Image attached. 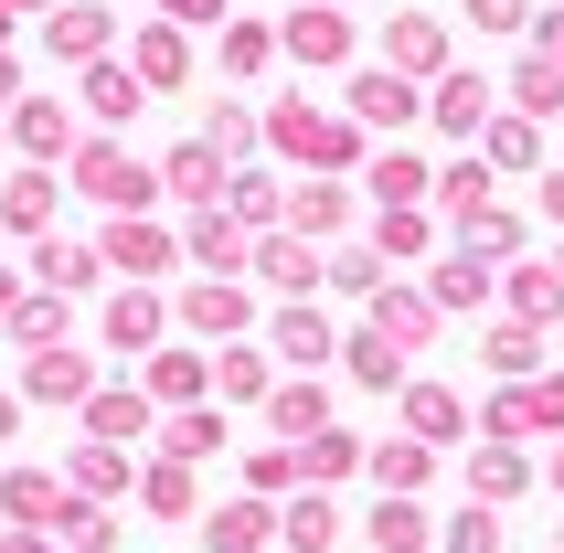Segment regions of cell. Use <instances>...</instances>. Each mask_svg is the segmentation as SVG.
I'll return each mask as SVG.
<instances>
[{
  "label": "cell",
  "instance_id": "6da1fadb",
  "mask_svg": "<svg viewBox=\"0 0 564 553\" xmlns=\"http://www.w3.org/2000/svg\"><path fill=\"white\" fill-rule=\"evenodd\" d=\"M64 192H86V203H107V224H118V214H150L160 171H139V160H128L118 139H86V150L64 160Z\"/></svg>",
  "mask_w": 564,
  "mask_h": 553
},
{
  "label": "cell",
  "instance_id": "7a4b0ae2",
  "mask_svg": "<svg viewBox=\"0 0 564 553\" xmlns=\"http://www.w3.org/2000/svg\"><path fill=\"white\" fill-rule=\"evenodd\" d=\"M11 394H22L32 415H54V404H75V415H86V394H96V362L75 351V340H64V351H22Z\"/></svg>",
  "mask_w": 564,
  "mask_h": 553
},
{
  "label": "cell",
  "instance_id": "3957f363",
  "mask_svg": "<svg viewBox=\"0 0 564 553\" xmlns=\"http://www.w3.org/2000/svg\"><path fill=\"white\" fill-rule=\"evenodd\" d=\"M0 128H11V160H22V171H64V160L86 150V139H75V118H64L54 96H22Z\"/></svg>",
  "mask_w": 564,
  "mask_h": 553
},
{
  "label": "cell",
  "instance_id": "277c9868",
  "mask_svg": "<svg viewBox=\"0 0 564 553\" xmlns=\"http://www.w3.org/2000/svg\"><path fill=\"white\" fill-rule=\"evenodd\" d=\"M86 436L139 458V436H160V404L139 394V383H96V394H86Z\"/></svg>",
  "mask_w": 564,
  "mask_h": 553
},
{
  "label": "cell",
  "instance_id": "5b68a950",
  "mask_svg": "<svg viewBox=\"0 0 564 553\" xmlns=\"http://www.w3.org/2000/svg\"><path fill=\"white\" fill-rule=\"evenodd\" d=\"M54 203H64L54 171H11V182H0V246H43V235H54Z\"/></svg>",
  "mask_w": 564,
  "mask_h": 553
},
{
  "label": "cell",
  "instance_id": "8992f818",
  "mask_svg": "<svg viewBox=\"0 0 564 553\" xmlns=\"http://www.w3.org/2000/svg\"><path fill=\"white\" fill-rule=\"evenodd\" d=\"M43 54H54V64H75V75H86V64H107V54H118V22H107L96 0H64L54 22H43Z\"/></svg>",
  "mask_w": 564,
  "mask_h": 553
},
{
  "label": "cell",
  "instance_id": "52a82bcc",
  "mask_svg": "<svg viewBox=\"0 0 564 553\" xmlns=\"http://www.w3.org/2000/svg\"><path fill=\"white\" fill-rule=\"evenodd\" d=\"M75 86H86V118H96V139H118V128L139 118V107H150V86H139V64H128V54H107V64H86V75H75Z\"/></svg>",
  "mask_w": 564,
  "mask_h": 553
},
{
  "label": "cell",
  "instance_id": "ba28073f",
  "mask_svg": "<svg viewBox=\"0 0 564 553\" xmlns=\"http://www.w3.org/2000/svg\"><path fill=\"white\" fill-rule=\"evenodd\" d=\"M96 256H107V267H118L128 288H150V276L171 267V235H160L150 214H118V224H107V235H96Z\"/></svg>",
  "mask_w": 564,
  "mask_h": 553
},
{
  "label": "cell",
  "instance_id": "9c48e42d",
  "mask_svg": "<svg viewBox=\"0 0 564 553\" xmlns=\"http://www.w3.org/2000/svg\"><path fill=\"white\" fill-rule=\"evenodd\" d=\"M64 511V468H32V458H0V522H54Z\"/></svg>",
  "mask_w": 564,
  "mask_h": 553
},
{
  "label": "cell",
  "instance_id": "30bf717a",
  "mask_svg": "<svg viewBox=\"0 0 564 553\" xmlns=\"http://www.w3.org/2000/svg\"><path fill=\"white\" fill-rule=\"evenodd\" d=\"M128 64H139V86H150V96H171V86L192 75V43H182V22H139V32H128Z\"/></svg>",
  "mask_w": 564,
  "mask_h": 553
},
{
  "label": "cell",
  "instance_id": "8fae6325",
  "mask_svg": "<svg viewBox=\"0 0 564 553\" xmlns=\"http://www.w3.org/2000/svg\"><path fill=\"white\" fill-rule=\"evenodd\" d=\"M22 276H32V288H54V299H86L96 276H107V256H96V246H64V235H43Z\"/></svg>",
  "mask_w": 564,
  "mask_h": 553
},
{
  "label": "cell",
  "instance_id": "7c38bea8",
  "mask_svg": "<svg viewBox=\"0 0 564 553\" xmlns=\"http://www.w3.org/2000/svg\"><path fill=\"white\" fill-rule=\"evenodd\" d=\"M64 330H75V308H64L54 288H22V308L0 319V340H11V351H64Z\"/></svg>",
  "mask_w": 564,
  "mask_h": 553
},
{
  "label": "cell",
  "instance_id": "4fadbf2b",
  "mask_svg": "<svg viewBox=\"0 0 564 553\" xmlns=\"http://www.w3.org/2000/svg\"><path fill=\"white\" fill-rule=\"evenodd\" d=\"M96 330H107V351H160V330H171V308H160L150 288H118Z\"/></svg>",
  "mask_w": 564,
  "mask_h": 553
},
{
  "label": "cell",
  "instance_id": "5bb4252c",
  "mask_svg": "<svg viewBox=\"0 0 564 553\" xmlns=\"http://www.w3.org/2000/svg\"><path fill=\"white\" fill-rule=\"evenodd\" d=\"M64 490H86V500H118V490H139V458H128V447H75V458H64Z\"/></svg>",
  "mask_w": 564,
  "mask_h": 553
},
{
  "label": "cell",
  "instance_id": "9a60e30c",
  "mask_svg": "<svg viewBox=\"0 0 564 553\" xmlns=\"http://www.w3.org/2000/svg\"><path fill=\"white\" fill-rule=\"evenodd\" d=\"M43 532H54L64 553H118V511H107V500H86V490H64V511H54Z\"/></svg>",
  "mask_w": 564,
  "mask_h": 553
},
{
  "label": "cell",
  "instance_id": "2e32d148",
  "mask_svg": "<svg viewBox=\"0 0 564 553\" xmlns=\"http://www.w3.org/2000/svg\"><path fill=\"white\" fill-rule=\"evenodd\" d=\"M214 182H224V150H214V139H182V150L160 160V192H182V203H203V214H214Z\"/></svg>",
  "mask_w": 564,
  "mask_h": 553
},
{
  "label": "cell",
  "instance_id": "e0dca14e",
  "mask_svg": "<svg viewBox=\"0 0 564 553\" xmlns=\"http://www.w3.org/2000/svg\"><path fill=\"white\" fill-rule=\"evenodd\" d=\"M139 394L192 415V404H203V351H150V383H139Z\"/></svg>",
  "mask_w": 564,
  "mask_h": 553
},
{
  "label": "cell",
  "instance_id": "ac0fdd59",
  "mask_svg": "<svg viewBox=\"0 0 564 553\" xmlns=\"http://www.w3.org/2000/svg\"><path fill=\"white\" fill-rule=\"evenodd\" d=\"M182 330H203V340H224V330H246V299H235V288H224V276H203V288H192V299H182Z\"/></svg>",
  "mask_w": 564,
  "mask_h": 553
},
{
  "label": "cell",
  "instance_id": "d6986e66",
  "mask_svg": "<svg viewBox=\"0 0 564 553\" xmlns=\"http://www.w3.org/2000/svg\"><path fill=\"white\" fill-rule=\"evenodd\" d=\"M214 447H224V415H214V404H192V415H171V426H160V458H214Z\"/></svg>",
  "mask_w": 564,
  "mask_h": 553
},
{
  "label": "cell",
  "instance_id": "ffe728a7",
  "mask_svg": "<svg viewBox=\"0 0 564 553\" xmlns=\"http://www.w3.org/2000/svg\"><path fill=\"white\" fill-rule=\"evenodd\" d=\"M139 500H150L160 522H182V511H192V468L182 458H150V468H139Z\"/></svg>",
  "mask_w": 564,
  "mask_h": 553
},
{
  "label": "cell",
  "instance_id": "44dd1931",
  "mask_svg": "<svg viewBox=\"0 0 564 553\" xmlns=\"http://www.w3.org/2000/svg\"><path fill=\"white\" fill-rule=\"evenodd\" d=\"M288 54H299V64H330V54H341V11H299V22H288Z\"/></svg>",
  "mask_w": 564,
  "mask_h": 553
},
{
  "label": "cell",
  "instance_id": "7402d4cb",
  "mask_svg": "<svg viewBox=\"0 0 564 553\" xmlns=\"http://www.w3.org/2000/svg\"><path fill=\"white\" fill-rule=\"evenodd\" d=\"M182 246L203 256L214 276H224V267H246V246H235V224H224V214H192V235H182Z\"/></svg>",
  "mask_w": 564,
  "mask_h": 553
},
{
  "label": "cell",
  "instance_id": "603a6c76",
  "mask_svg": "<svg viewBox=\"0 0 564 553\" xmlns=\"http://www.w3.org/2000/svg\"><path fill=\"white\" fill-rule=\"evenodd\" d=\"M256 532H267V511H256V500H235V511H214V553H246Z\"/></svg>",
  "mask_w": 564,
  "mask_h": 553
},
{
  "label": "cell",
  "instance_id": "cb8c5ba5",
  "mask_svg": "<svg viewBox=\"0 0 564 553\" xmlns=\"http://www.w3.org/2000/svg\"><path fill=\"white\" fill-rule=\"evenodd\" d=\"M224 64H235V75H256V64H267V32L235 22V32H224Z\"/></svg>",
  "mask_w": 564,
  "mask_h": 553
},
{
  "label": "cell",
  "instance_id": "d4e9b609",
  "mask_svg": "<svg viewBox=\"0 0 564 553\" xmlns=\"http://www.w3.org/2000/svg\"><path fill=\"white\" fill-rule=\"evenodd\" d=\"M288 543L319 553V543H330V511H319V500H299V511H288Z\"/></svg>",
  "mask_w": 564,
  "mask_h": 553
},
{
  "label": "cell",
  "instance_id": "484cf974",
  "mask_svg": "<svg viewBox=\"0 0 564 553\" xmlns=\"http://www.w3.org/2000/svg\"><path fill=\"white\" fill-rule=\"evenodd\" d=\"M278 426H288V436L319 426V394H310V383H288V394H278Z\"/></svg>",
  "mask_w": 564,
  "mask_h": 553
},
{
  "label": "cell",
  "instance_id": "4316f807",
  "mask_svg": "<svg viewBox=\"0 0 564 553\" xmlns=\"http://www.w3.org/2000/svg\"><path fill=\"white\" fill-rule=\"evenodd\" d=\"M278 351H299V362L319 351V319H310V308H288V319H278Z\"/></svg>",
  "mask_w": 564,
  "mask_h": 553
},
{
  "label": "cell",
  "instance_id": "83f0119b",
  "mask_svg": "<svg viewBox=\"0 0 564 553\" xmlns=\"http://www.w3.org/2000/svg\"><path fill=\"white\" fill-rule=\"evenodd\" d=\"M351 372H362V383H394V351H383V330H373V340H351Z\"/></svg>",
  "mask_w": 564,
  "mask_h": 553
},
{
  "label": "cell",
  "instance_id": "f1b7e54d",
  "mask_svg": "<svg viewBox=\"0 0 564 553\" xmlns=\"http://www.w3.org/2000/svg\"><path fill=\"white\" fill-rule=\"evenodd\" d=\"M256 267L278 276V288H310V256H299V246H267V256H256Z\"/></svg>",
  "mask_w": 564,
  "mask_h": 553
},
{
  "label": "cell",
  "instance_id": "f546056e",
  "mask_svg": "<svg viewBox=\"0 0 564 553\" xmlns=\"http://www.w3.org/2000/svg\"><path fill=\"white\" fill-rule=\"evenodd\" d=\"M0 553H64L54 532H32V522H0Z\"/></svg>",
  "mask_w": 564,
  "mask_h": 553
},
{
  "label": "cell",
  "instance_id": "4dcf8cb0",
  "mask_svg": "<svg viewBox=\"0 0 564 553\" xmlns=\"http://www.w3.org/2000/svg\"><path fill=\"white\" fill-rule=\"evenodd\" d=\"M150 11H160V22H214L224 0H150Z\"/></svg>",
  "mask_w": 564,
  "mask_h": 553
},
{
  "label": "cell",
  "instance_id": "1f68e13d",
  "mask_svg": "<svg viewBox=\"0 0 564 553\" xmlns=\"http://www.w3.org/2000/svg\"><path fill=\"white\" fill-rule=\"evenodd\" d=\"M22 96H32V86H22V54H0V118H11Z\"/></svg>",
  "mask_w": 564,
  "mask_h": 553
},
{
  "label": "cell",
  "instance_id": "d6a6232c",
  "mask_svg": "<svg viewBox=\"0 0 564 553\" xmlns=\"http://www.w3.org/2000/svg\"><path fill=\"white\" fill-rule=\"evenodd\" d=\"M22 415H32V404L11 394V383H0V447H11V436H22Z\"/></svg>",
  "mask_w": 564,
  "mask_h": 553
},
{
  "label": "cell",
  "instance_id": "836d02e7",
  "mask_svg": "<svg viewBox=\"0 0 564 553\" xmlns=\"http://www.w3.org/2000/svg\"><path fill=\"white\" fill-rule=\"evenodd\" d=\"M0 11H11V22H54L64 0H0Z\"/></svg>",
  "mask_w": 564,
  "mask_h": 553
},
{
  "label": "cell",
  "instance_id": "e575fe53",
  "mask_svg": "<svg viewBox=\"0 0 564 553\" xmlns=\"http://www.w3.org/2000/svg\"><path fill=\"white\" fill-rule=\"evenodd\" d=\"M22 288H32L22 267H0V319H11V308H22Z\"/></svg>",
  "mask_w": 564,
  "mask_h": 553
},
{
  "label": "cell",
  "instance_id": "d590c367",
  "mask_svg": "<svg viewBox=\"0 0 564 553\" xmlns=\"http://www.w3.org/2000/svg\"><path fill=\"white\" fill-rule=\"evenodd\" d=\"M11 171H22V160H11V128H0V182H11Z\"/></svg>",
  "mask_w": 564,
  "mask_h": 553
},
{
  "label": "cell",
  "instance_id": "8d00e7d4",
  "mask_svg": "<svg viewBox=\"0 0 564 553\" xmlns=\"http://www.w3.org/2000/svg\"><path fill=\"white\" fill-rule=\"evenodd\" d=\"M11 43H22V22H11V11H0V54H11Z\"/></svg>",
  "mask_w": 564,
  "mask_h": 553
}]
</instances>
